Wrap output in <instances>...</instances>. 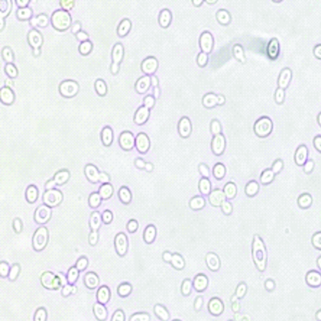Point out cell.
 Segmentation results:
<instances>
[{
	"label": "cell",
	"mask_w": 321,
	"mask_h": 321,
	"mask_svg": "<svg viewBox=\"0 0 321 321\" xmlns=\"http://www.w3.org/2000/svg\"><path fill=\"white\" fill-rule=\"evenodd\" d=\"M273 124L272 121L267 117L261 118L257 121L254 126V131L257 135L265 137L272 131Z\"/></svg>",
	"instance_id": "6da1fadb"
},
{
	"label": "cell",
	"mask_w": 321,
	"mask_h": 321,
	"mask_svg": "<svg viewBox=\"0 0 321 321\" xmlns=\"http://www.w3.org/2000/svg\"><path fill=\"white\" fill-rule=\"evenodd\" d=\"M308 150L304 145H301L297 148L294 155V160L299 166H303L307 160Z\"/></svg>",
	"instance_id": "7a4b0ae2"
},
{
	"label": "cell",
	"mask_w": 321,
	"mask_h": 321,
	"mask_svg": "<svg viewBox=\"0 0 321 321\" xmlns=\"http://www.w3.org/2000/svg\"><path fill=\"white\" fill-rule=\"evenodd\" d=\"M292 78V72L289 68L283 70L279 75L278 83L280 88L284 89L287 88Z\"/></svg>",
	"instance_id": "3957f363"
},
{
	"label": "cell",
	"mask_w": 321,
	"mask_h": 321,
	"mask_svg": "<svg viewBox=\"0 0 321 321\" xmlns=\"http://www.w3.org/2000/svg\"><path fill=\"white\" fill-rule=\"evenodd\" d=\"M279 52V44L278 40L273 38L269 42L267 48V53L269 57L274 60L278 57Z\"/></svg>",
	"instance_id": "277c9868"
},
{
	"label": "cell",
	"mask_w": 321,
	"mask_h": 321,
	"mask_svg": "<svg viewBox=\"0 0 321 321\" xmlns=\"http://www.w3.org/2000/svg\"><path fill=\"white\" fill-rule=\"evenodd\" d=\"M123 55V49L121 44H117L116 45L112 51V58L114 64L112 66V71L115 68L114 72H116L117 69L118 64L122 59Z\"/></svg>",
	"instance_id": "5b68a950"
},
{
	"label": "cell",
	"mask_w": 321,
	"mask_h": 321,
	"mask_svg": "<svg viewBox=\"0 0 321 321\" xmlns=\"http://www.w3.org/2000/svg\"><path fill=\"white\" fill-rule=\"evenodd\" d=\"M77 86L73 82H66L60 87V91L63 95L67 96H72L77 92Z\"/></svg>",
	"instance_id": "8992f818"
},
{
	"label": "cell",
	"mask_w": 321,
	"mask_h": 321,
	"mask_svg": "<svg viewBox=\"0 0 321 321\" xmlns=\"http://www.w3.org/2000/svg\"><path fill=\"white\" fill-rule=\"evenodd\" d=\"M116 247L118 252L120 254L122 255L126 252L127 248L126 239L125 235L120 234L116 238Z\"/></svg>",
	"instance_id": "52a82bcc"
},
{
	"label": "cell",
	"mask_w": 321,
	"mask_h": 321,
	"mask_svg": "<svg viewBox=\"0 0 321 321\" xmlns=\"http://www.w3.org/2000/svg\"><path fill=\"white\" fill-rule=\"evenodd\" d=\"M62 196L57 191H52L47 192L45 195V202L48 204L54 205L59 203Z\"/></svg>",
	"instance_id": "ba28073f"
},
{
	"label": "cell",
	"mask_w": 321,
	"mask_h": 321,
	"mask_svg": "<svg viewBox=\"0 0 321 321\" xmlns=\"http://www.w3.org/2000/svg\"><path fill=\"white\" fill-rule=\"evenodd\" d=\"M2 102L7 105H10L13 102L14 95L12 91L8 88L2 89L1 92Z\"/></svg>",
	"instance_id": "9c48e42d"
},
{
	"label": "cell",
	"mask_w": 321,
	"mask_h": 321,
	"mask_svg": "<svg viewBox=\"0 0 321 321\" xmlns=\"http://www.w3.org/2000/svg\"><path fill=\"white\" fill-rule=\"evenodd\" d=\"M210 201L215 206H219L223 202L225 196L221 191L216 190L212 192L210 195Z\"/></svg>",
	"instance_id": "30bf717a"
},
{
	"label": "cell",
	"mask_w": 321,
	"mask_h": 321,
	"mask_svg": "<svg viewBox=\"0 0 321 321\" xmlns=\"http://www.w3.org/2000/svg\"><path fill=\"white\" fill-rule=\"evenodd\" d=\"M224 140L223 136H218L214 139L212 143V148L215 152L219 154L223 151L224 147Z\"/></svg>",
	"instance_id": "8fae6325"
},
{
	"label": "cell",
	"mask_w": 321,
	"mask_h": 321,
	"mask_svg": "<svg viewBox=\"0 0 321 321\" xmlns=\"http://www.w3.org/2000/svg\"><path fill=\"white\" fill-rule=\"evenodd\" d=\"M275 174L271 169H267L262 173L261 181L263 184H268L272 181L274 179Z\"/></svg>",
	"instance_id": "7c38bea8"
},
{
	"label": "cell",
	"mask_w": 321,
	"mask_h": 321,
	"mask_svg": "<svg viewBox=\"0 0 321 321\" xmlns=\"http://www.w3.org/2000/svg\"><path fill=\"white\" fill-rule=\"evenodd\" d=\"M157 63L155 59L150 58L143 63V69L146 72L151 73L155 71L157 67Z\"/></svg>",
	"instance_id": "4fadbf2b"
},
{
	"label": "cell",
	"mask_w": 321,
	"mask_h": 321,
	"mask_svg": "<svg viewBox=\"0 0 321 321\" xmlns=\"http://www.w3.org/2000/svg\"><path fill=\"white\" fill-rule=\"evenodd\" d=\"M131 27V23L128 20L122 21L118 29V33L121 36L126 35L129 32Z\"/></svg>",
	"instance_id": "5bb4252c"
},
{
	"label": "cell",
	"mask_w": 321,
	"mask_h": 321,
	"mask_svg": "<svg viewBox=\"0 0 321 321\" xmlns=\"http://www.w3.org/2000/svg\"><path fill=\"white\" fill-rule=\"evenodd\" d=\"M171 16L169 12L165 10L162 12L160 17V23L162 27H166L168 26L170 21Z\"/></svg>",
	"instance_id": "9a60e30c"
},
{
	"label": "cell",
	"mask_w": 321,
	"mask_h": 321,
	"mask_svg": "<svg viewBox=\"0 0 321 321\" xmlns=\"http://www.w3.org/2000/svg\"><path fill=\"white\" fill-rule=\"evenodd\" d=\"M98 299L101 303H105L109 299V292L107 288H101L98 292Z\"/></svg>",
	"instance_id": "2e32d148"
},
{
	"label": "cell",
	"mask_w": 321,
	"mask_h": 321,
	"mask_svg": "<svg viewBox=\"0 0 321 321\" xmlns=\"http://www.w3.org/2000/svg\"><path fill=\"white\" fill-rule=\"evenodd\" d=\"M133 138L130 134H125L121 136V142L123 147L125 148H131L133 144Z\"/></svg>",
	"instance_id": "e0dca14e"
},
{
	"label": "cell",
	"mask_w": 321,
	"mask_h": 321,
	"mask_svg": "<svg viewBox=\"0 0 321 321\" xmlns=\"http://www.w3.org/2000/svg\"><path fill=\"white\" fill-rule=\"evenodd\" d=\"M47 239V232L45 229H42L37 233L35 240H37V244L40 246L42 247L45 244Z\"/></svg>",
	"instance_id": "ac0fdd59"
},
{
	"label": "cell",
	"mask_w": 321,
	"mask_h": 321,
	"mask_svg": "<svg viewBox=\"0 0 321 321\" xmlns=\"http://www.w3.org/2000/svg\"><path fill=\"white\" fill-rule=\"evenodd\" d=\"M148 115V111L147 108H142L138 111L136 116V121L138 123H141L147 119Z\"/></svg>",
	"instance_id": "d6986e66"
},
{
	"label": "cell",
	"mask_w": 321,
	"mask_h": 321,
	"mask_svg": "<svg viewBox=\"0 0 321 321\" xmlns=\"http://www.w3.org/2000/svg\"><path fill=\"white\" fill-rule=\"evenodd\" d=\"M101 219L100 214L97 212H94L92 214L90 224L92 228L94 230H97L100 225Z\"/></svg>",
	"instance_id": "ffe728a7"
},
{
	"label": "cell",
	"mask_w": 321,
	"mask_h": 321,
	"mask_svg": "<svg viewBox=\"0 0 321 321\" xmlns=\"http://www.w3.org/2000/svg\"><path fill=\"white\" fill-rule=\"evenodd\" d=\"M312 202L311 196L308 194H304L299 197L298 200L299 204L301 207H305L310 205Z\"/></svg>",
	"instance_id": "44dd1931"
},
{
	"label": "cell",
	"mask_w": 321,
	"mask_h": 321,
	"mask_svg": "<svg viewBox=\"0 0 321 321\" xmlns=\"http://www.w3.org/2000/svg\"><path fill=\"white\" fill-rule=\"evenodd\" d=\"M86 284L90 288H94L98 285V279L97 277L93 274H89L86 278Z\"/></svg>",
	"instance_id": "7402d4cb"
},
{
	"label": "cell",
	"mask_w": 321,
	"mask_h": 321,
	"mask_svg": "<svg viewBox=\"0 0 321 321\" xmlns=\"http://www.w3.org/2000/svg\"><path fill=\"white\" fill-rule=\"evenodd\" d=\"M94 312L96 317L100 319H104L106 316L105 308L100 304H96L94 307Z\"/></svg>",
	"instance_id": "603a6c76"
},
{
	"label": "cell",
	"mask_w": 321,
	"mask_h": 321,
	"mask_svg": "<svg viewBox=\"0 0 321 321\" xmlns=\"http://www.w3.org/2000/svg\"><path fill=\"white\" fill-rule=\"evenodd\" d=\"M137 146L141 151H144L147 149L148 146V141L147 137L144 135H141L137 139Z\"/></svg>",
	"instance_id": "cb8c5ba5"
},
{
	"label": "cell",
	"mask_w": 321,
	"mask_h": 321,
	"mask_svg": "<svg viewBox=\"0 0 321 321\" xmlns=\"http://www.w3.org/2000/svg\"><path fill=\"white\" fill-rule=\"evenodd\" d=\"M259 188L258 184L256 182H251L246 186V193L249 195H254L258 192Z\"/></svg>",
	"instance_id": "d4e9b609"
},
{
	"label": "cell",
	"mask_w": 321,
	"mask_h": 321,
	"mask_svg": "<svg viewBox=\"0 0 321 321\" xmlns=\"http://www.w3.org/2000/svg\"><path fill=\"white\" fill-rule=\"evenodd\" d=\"M180 131L181 134L184 136H187L190 133V125L187 119H184L181 122L180 124Z\"/></svg>",
	"instance_id": "484cf974"
},
{
	"label": "cell",
	"mask_w": 321,
	"mask_h": 321,
	"mask_svg": "<svg viewBox=\"0 0 321 321\" xmlns=\"http://www.w3.org/2000/svg\"><path fill=\"white\" fill-rule=\"evenodd\" d=\"M284 164L282 160L278 159L274 162L271 169L275 174L280 173L282 170Z\"/></svg>",
	"instance_id": "4316f807"
},
{
	"label": "cell",
	"mask_w": 321,
	"mask_h": 321,
	"mask_svg": "<svg viewBox=\"0 0 321 321\" xmlns=\"http://www.w3.org/2000/svg\"><path fill=\"white\" fill-rule=\"evenodd\" d=\"M150 84V80L148 77H144L139 81L137 84V89L140 92H143L148 88Z\"/></svg>",
	"instance_id": "83f0119b"
},
{
	"label": "cell",
	"mask_w": 321,
	"mask_h": 321,
	"mask_svg": "<svg viewBox=\"0 0 321 321\" xmlns=\"http://www.w3.org/2000/svg\"><path fill=\"white\" fill-rule=\"evenodd\" d=\"M112 192V189L111 186L110 185H105L101 188L100 195L101 197L104 199H106L110 196Z\"/></svg>",
	"instance_id": "f1b7e54d"
},
{
	"label": "cell",
	"mask_w": 321,
	"mask_h": 321,
	"mask_svg": "<svg viewBox=\"0 0 321 321\" xmlns=\"http://www.w3.org/2000/svg\"><path fill=\"white\" fill-rule=\"evenodd\" d=\"M100 196L97 194H94L90 198L89 204L92 207L96 208L100 205Z\"/></svg>",
	"instance_id": "f546056e"
},
{
	"label": "cell",
	"mask_w": 321,
	"mask_h": 321,
	"mask_svg": "<svg viewBox=\"0 0 321 321\" xmlns=\"http://www.w3.org/2000/svg\"><path fill=\"white\" fill-rule=\"evenodd\" d=\"M47 208H42L38 211V213L40 214V215H37V220L40 221H46L48 218L49 215V211L48 210L46 209Z\"/></svg>",
	"instance_id": "4dcf8cb0"
},
{
	"label": "cell",
	"mask_w": 321,
	"mask_h": 321,
	"mask_svg": "<svg viewBox=\"0 0 321 321\" xmlns=\"http://www.w3.org/2000/svg\"><path fill=\"white\" fill-rule=\"evenodd\" d=\"M204 200L200 197L195 198L191 202V207L195 209H200L204 206Z\"/></svg>",
	"instance_id": "1f68e13d"
},
{
	"label": "cell",
	"mask_w": 321,
	"mask_h": 321,
	"mask_svg": "<svg viewBox=\"0 0 321 321\" xmlns=\"http://www.w3.org/2000/svg\"><path fill=\"white\" fill-rule=\"evenodd\" d=\"M92 48V44L90 42H84L80 47V52L84 55H86L91 52Z\"/></svg>",
	"instance_id": "d6a6232c"
},
{
	"label": "cell",
	"mask_w": 321,
	"mask_h": 321,
	"mask_svg": "<svg viewBox=\"0 0 321 321\" xmlns=\"http://www.w3.org/2000/svg\"><path fill=\"white\" fill-rule=\"evenodd\" d=\"M285 94L284 90L279 88L277 90L275 94V99L276 102L278 104L282 103L284 101Z\"/></svg>",
	"instance_id": "836d02e7"
},
{
	"label": "cell",
	"mask_w": 321,
	"mask_h": 321,
	"mask_svg": "<svg viewBox=\"0 0 321 321\" xmlns=\"http://www.w3.org/2000/svg\"><path fill=\"white\" fill-rule=\"evenodd\" d=\"M226 195L229 198H232L235 194L236 189L234 185L230 184L226 186L225 188Z\"/></svg>",
	"instance_id": "e575fe53"
},
{
	"label": "cell",
	"mask_w": 321,
	"mask_h": 321,
	"mask_svg": "<svg viewBox=\"0 0 321 321\" xmlns=\"http://www.w3.org/2000/svg\"><path fill=\"white\" fill-rule=\"evenodd\" d=\"M87 175L91 180L95 181L97 180V174L96 170L92 167H88L86 169Z\"/></svg>",
	"instance_id": "d590c367"
},
{
	"label": "cell",
	"mask_w": 321,
	"mask_h": 321,
	"mask_svg": "<svg viewBox=\"0 0 321 321\" xmlns=\"http://www.w3.org/2000/svg\"><path fill=\"white\" fill-rule=\"evenodd\" d=\"M314 162L312 160H307L304 165V172L307 174L310 173L314 167Z\"/></svg>",
	"instance_id": "8d00e7d4"
},
{
	"label": "cell",
	"mask_w": 321,
	"mask_h": 321,
	"mask_svg": "<svg viewBox=\"0 0 321 321\" xmlns=\"http://www.w3.org/2000/svg\"><path fill=\"white\" fill-rule=\"evenodd\" d=\"M200 189L202 192L205 194L209 193L210 190L209 182L206 179H203L200 183Z\"/></svg>",
	"instance_id": "74e56055"
},
{
	"label": "cell",
	"mask_w": 321,
	"mask_h": 321,
	"mask_svg": "<svg viewBox=\"0 0 321 321\" xmlns=\"http://www.w3.org/2000/svg\"><path fill=\"white\" fill-rule=\"evenodd\" d=\"M131 291V287L127 284L122 285L119 288V294L122 296L126 295Z\"/></svg>",
	"instance_id": "f35d334b"
},
{
	"label": "cell",
	"mask_w": 321,
	"mask_h": 321,
	"mask_svg": "<svg viewBox=\"0 0 321 321\" xmlns=\"http://www.w3.org/2000/svg\"><path fill=\"white\" fill-rule=\"evenodd\" d=\"M155 311L157 315H159L160 318H162V319L166 320L168 318V314L164 308L161 307L159 306L156 307L155 309Z\"/></svg>",
	"instance_id": "ab89813d"
},
{
	"label": "cell",
	"mask_w": 321,
	"mask_h": 321,
	"mask_svg": "<svg viewBox=\"0 0 321 321\" xmlns=\"http://www.w3.org/2000/svg\"><path fill=\"white\" fill-rule=\"evenodd\" d=\"M120 197L122 201L127 202L131 199V195L128 190L126 189H123L120 192Z\"/></svg>",
	"instance_id": "60d3db41"
},
{
	"label": "cell",
	"mask_w": 321,
	"mask_h": 321,
	"mask_svg": "<svg viewBox=\"0 0 321 321\" xmlns=\"http://www.w3.org/2000/svg\"><path fill=\"white\" fill-rule=\"evenodd\" d=\"M214 174L217 178H220L223 177L225 173L224 167L221 165H217L214 169Z\"/></svg>",
	"instance_id": "b9f144b4"
},
{
	"label": "cell",
	"mask_w": 321,
	"mask_h": 321,
	"mask_svg": "<svg viewBox=\"0 0 321 321\" xmlns=\"http://www.w3.org/2000/svg\"><path fill=\"white\" fill-rule=\"evenodd\" d=\"M111 132L109 129H106L103 133V140L104 142L106 144H109L111 140Z\"/></svg>",
	"instance_id": "7bdbcfd3"
},
{
	"label": "cell",
	"mask_w": 321,
	"mask_h": 321,
	"mask_svg": "<svg viewBox=\"0 0 321 321\" xmlns=\"http://www.w3.org/2000/svg\"><path fill=\"white\" fill-rule=\"evenodd\" d=\"M68 174L67 172H63L57 174L56 176V180L57 182L59 184L62 183L67 180Z\"/></svg>",
	"instance_id": "ee69618b"
},
{
	"label": "cell",
	"mask_w": 321,
	"mask_h": 321,
	"mask_svg": "<svg viewBox=\"0 0 321 321\" xmlns=\"http://www.w3.org/2000/svg\"><path fill=\"white\" fill-rule=\"evenodd\" d=\"M103 220L105 223H109L112 221V215L111 212L109 211H106L103 213Z\"/></svg>",
	"instance_id": "f6af8a7d"
},
{
	"label": "cell",
	"mask_w": 321,
	"mask_h": 321,
	"mask_svg": "<svg viewBox=\"0 0 321 321\" xmlns=\"http://www.w3.org/2000/svg\"><path fill=\"white\" fill-rule=\"evenodd\" d=\"M155 235L154 231L153 229L151 228L149 229L146 232L145 235V239L147 242H150L152 241Z\"/></svg>",
	"instance_id": "bcb514c9"
},
{
	"label": "cell",
	"mask_w": 321,
	"mask_h": 321,
	"mask_svg": "<svg viewBox=\"0 0 321 321\" xmlns=\"http://www.w3.org/2000/svg\"><path fill=\"white\" fill-rule=\"evenodd\" d=\"M314 147L318 151L321 152V138L320 136H317L315 138L314 140Z\"/></svg>",
	"instance_id": "7dc6e473"
},
{
	"label": "cell",
	"mask_w": 321,
	"mask_h": 321,
	"mask_svg": "<svg viewBox=\"0 0 321 321\" xmlns=\"http://www.w3.org/2000/svg\"><path fill=\"white\" fill-rule=\"evenodd\" d=\"M96 88L98 93L102 94L105 93L106 88L103 82L101 81H98L96 83Z\"/></svg>",
	"instance_id": "c3c4849f"
},
{
	"label": "cell",
	"mask_w": 321,
	"mask_h": 321,
	"mask_svg": "<svg viewBox=\"0 0 321 321\" xmlns=\"http://www.w3.org/2000/svg\"><path fill=\"white\" fill-rule=\"evenodd\" d=\"M97 233L95 231H94L90 235L89 238L90 243L92 245L95 244L97 242Z\"/></svg>",
	"instance_id": "681fc988"
},
{
	"label": "cell",
	"mask_w": 321,
	"mask_h": 321,
	"mask_svg": "<svg viewBox=\"0 0 321 321\" xmlns=\"http://www.w3.org/2000/svg\"><path fill=\"white\" fill-rule=\"evenodd\" d=\"M37 191L35 190V188H31L30 189L28 190L27 194H32L30 196L28 197V199L30 200L31 201L32 200H34L35 198L37 196Z\"/></svg>",
	"instance_id": "f907efd6"
},
{
	"label": "cell",
	"mask_w": 321,
	"mask_h": 321,
	"mask_svg": "<svg viewBox=\"0 0 321 321\" xmlns=\"http://www.w3.org/2000/svg\"><path fill=\"white\" fill-rule=\"evenodd\" d=\"M77 276V272L76 270L73 269L70 271L69 274V279L71 282L74 281Z\"/></svg>",
	"instance_id": "816d5d0a"
},
{
	"label": "cell",
	"mask_w": 321,
	"mask_h": 321,
	"mask_svg": "<svg viewBox=\"0 0 321 321\" xmlns=\"http://www.w3.org/2000/svg\"><path fill=\"white\" fill-rule=\"evenodd\" d=\"M87 264V261L86 259L85 258H82L80 259V260L78 263L77 267L78 268L80 269H82L86 268Z\"/></svg>",
	"instance_id": "f5cc1de1"
},
{
	"label": "cell",
	"mask_w": 321,
	"mask_h": 321,
	"mask_svg": "<svg viewBox=\"0 0 321 321\" xmlns=\"http://www.w3.org/2000/svg\"><path fill=\"white\" fill-rule=\"evenodd\" d=\"M137 227V224L136 221H132L130 222L128 225V229L130 232H134Z\"/></svg>",
	"instance_id": "db71d44e"
},
{
	"label": "cell",
	"mask_w": 321,
	"mask_h": 321,
	"mask_svg": "<svg viewBox=\"0 0 321 321\" xmlns=\"http://www.w3.org/2000/svg\"><path fill=\"white\" fill-rule=\"evenodd\" d=\"M145 102L146 105L148 107H151L154 103V100L151 96H148L146 98Z\"/></svg>",
	"instance_id": "11a10c76"
},
{
	"label": "cell",
	"mask_w": 321,
	"mask_h": 321,
	"mask_svg": "<svg viewBox=\"0 0 321 321\" xmlns=\"http://www.w3.org/2000/svg\"><path fill=\"white\" fill-rule=\"evenodd\" d=\"M314 53L316 57L318 59L321 58V45H318L315 47L314 49Z\"/></svg>",
	"instance_id": "9f6ffc18"
},
{
	"label": "cell",
	"mask_w": 321,
	"mask_h": 321,
	"mask_svg": "<svg viewBox=\"0 0 321 321\" xmlns=\"http://www.w3.org/2000/svg\"><path fill=\"white\" fill-rule=\"evenodd\" d=\"M212 130L214 133H218L220 131V127L218 122H214L212 125Z\"/></svg>",
	"instance_id": "6f0895ef"
},
{
	"label": "cell",
	"mask_w": 321,
	"mask_h": 321,
	"mask_svg": "<svg viewBox=\"0 0 321 321\" xmlns=\"http://www.w3.org/2000/svg\"><path fill=\"white\" fill-rule=\"evenodd\" d=\"M223 209L226 213H229L232 210V207L228 203H225L223 205Z\"/></svg>",
	"instance_id": "680465c9"
},
{
	"label": "cell",
	"mask_w": 321,
	"mask_h": 321,
	"mask_svg": "<svg viewBox=\"0 0 321 321\" xmlns=\"http://www.w3.org/2000/svg\"><path fill=\"white\" fill-rule=\"evenodd\" d=\"M114 319H115L114 320H123V315L122 313L120 311L116 313Z\"/></svg>",
	"instance_id": "91938a15"
},
{
	"label": "cell",
	"mask_w": 321,
	"mask_h": 321,
	"mask_svg": "<svg viewBox=\"0 0 321 321\" xmlns=\"http://www.w3.org/2000/svg\"><path fill=\"white\" fill-rule=\"evenodd\" d=\"M200 170H201L202 174L206 176H208L209 175L208 170L206 167H205L204 165H202V166L200 167Z\"/></svg>",
	"instance_id": "94428289"
},
{
	"label": "cell",
	"mask_w": 321,
	"mask_h": 321,
	"mask_svg": "<svg viewBox=\"0 0 321 321\" xmlns=\"http://www.w3.org/2000/svg\"><path fill=\"white\" fill-rule=\"evenodd\" d=\"M100 180L102 181H107L108 180L107 176L104 174H101L100 177Z\"/></svg>",
	"instance_id": "6125c7cd"
},
{
	"label": "cell",
	"mask_w": 321,
	"mask_h": 321,
	"mask_svg": "<svg viewBox=\"0 0 321 321\" xmlns=\"http://www.w3.org/2000/svg\"><path fill=\"white\" fill-rule=\"evenodd\" d=\"M152 81V83H153V85H154V86H156V85H157V80H156V79L155 77L153 78Z\"/></svg>",
	"instance_id": "be15d7a7"
},
{
	"label": "cell",
	"mask_w": 321,
	"mask_h": 321,
	"mask_svg": "<svg viewBox=\"0 0 321 321\" xmlns=\"http://www.w3.org/2000/svg\"><path fill=\"white\" fill-rule=\"evenodd\" d=\"M158 91H159V90H158L157 89H155V94L156 93H157L156 94V95H155L156 96H158V93H159V92H158Z\"/></svg>",
	"instance_id": "e7e4bbea"
}]
</instances>
